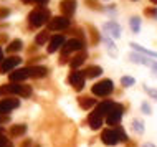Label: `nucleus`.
<instances>
[{
	"label": "nucleus",
	"instance_id": "f257e3e1",
	"mask_svg": "<svg viewBox=\"0 0 157 147\" xmlns=\"http://www.w3.org/2000/svg\"><path fill=\"white\" fill-rule=\"evenodd\" d=\"M50 10L45 7H36L35 10H32L28 13V25L32 28H36V27H41L45 25L46 22H50Z\"/></svg>",
	"mask_w": 157,
	"mask_h": 147
},
{
	"label": "nucleus",
	"instance_id": "f03ea898",
	"mask_svg": "<svg viewBox=\"0 0 157 147\" xmlns=\"http://www.w3.org/2000/svg\"><path fill=\"white\" fill-rule=\"evenodd\" d=\"M0 93H10L17 94L20 98H30L32 96V86L23 85V83H10V85H3L0 86Z\"/></svg>",
	"mask_w": 157,
	"mask_h": 147
},
{
	"label": "nucleus",
	"instance_id": "7ed1b4c3",
	"mask_svg": "<svg viewBox=\"0 0 157 147\" xmlns=\"http://www.w3.org/2000/svg\"><path fill=\"white\" fill-rule=\"evenodd\" d=\"M83 47H84V43H83L81 40H78V38L68 40L66 43H65V47L61 48V55H63V56H61L60 63H61V65H65L68 55H71V53H75V51H83Z\"/></svg>",
	"mask_w": 157,
	"mask_h": 147
},
{
	"label": "nucleus",
	"instance_id": "20e7f679",
	"mask_svg": "<svg viewBox=\"0 0 157 147\" xmlns=\"http://www.w3.org/2000/svg\"><path fill=\"white\" fill-rule=\"evenodd\" d=\"M91 91L94 96H99V98H106L114 91V83L111 79H103V81L96 83V85L91 86Z\"/></svg>",
	"mask_w": 157,
	"mask_h": 147
},
{
	"label": "nucleus",
	"instance_id": "39448f33",
	"mask_svg": "<svg viewBox=\"0 0 157 147\" xmlns=\"http://www.w3.org/2000/svg\"><path fill=\"white\" fill-rule=\"evenodd\" d=\"M70 27V20L66 17H53L48 23H46V28L50 32H60V30H65V28Z\"/></svg>",
	"mask_w": 157,
	"mask_h": 147
},
{
	"label": "nucleus",
	"instance_id": "423d86ee",
	"mask_svg": "<svg viewBox=\"0 0 157 147\" xmlns=\"http://www.w3.org/2000/svg\"><path fill=\"white\" fill-rule=\"evenodd\" d=\"M122 112H124V107H122V104L114 103L113 109L109 111V114L106 116V123H108L109 126L119 124V121H121V117H122Z\"/></svg>",
	"mask_w": 157,
	"mask_h": 147
},
{
	"label": "nucleus",
	"instance_id": "0eeeda50",
	"mask_svg": "<svg viewBox=\"0 0 157 147\" xmlns=\"http://www.w3.org/2000/svg\"><path fill=\"white\" fill-rule=\"evenodd\" d=\"M101 139H103V142L106 145H116L121 141V137H119L116 129H104L101 132Z\"/></svg>",
	"mask_w": 157,
	"mask_h": 147
},
{
	"label": "nucleus",
	"instance_id": "6e6552de",
	"mask_svg": "<svg viewBox=\"0 0 157 147\" xmlns=\"http://www.w3.org/2000/svg\"><path fill=\"white\" fill-rule=\"evenodd\" d=\"M68 83H70L76 91H81L84 88V74H83V71H73V73L68 76Z\"/></svg>",
	"mask_w": 157,
	"mask_h": 147
},
{
	"label": "nucleus",
	"instance_id": "1a4fd4ad",
	"mask_svg": "<svg viewBox=\"0 0 157 147\" xmlns=\"http://www.w3.org/2000/svg\"><path fill=\"white\" fill-rule=\"evenodd\" d=\"M18 106H20V101L18 99H12V98L2 99V101H0V114L8 116V112H12L13 109H17Z\"/></svg>",
	"mask_w": 157,
	"mask_h": 147
},
{
	"label": "nucleus",
	"instance_id": "9d476101",
	"mask_svg": "<svg viewBox=\"0 0 157 147\" xmlns=\"http://www.w3.org/2000/svg\"><path fill=\"white\" fill-rule=\"evenodd\" d=\"M60 8H61L63 17L70 18V17H73L75 12H76V0H61Z\"/></svg>",
	"mask_w": 157,
	"mask_h": 147
},
{
	"label": "nucleus",
	"instance_id": "9b49d317",
	"mask_svg": "<svg viewBox=\"0 0 157 147\" xmlns=\"http://www.w3.org/2000/svg\"><path fill=\"white\" fill-rule=\"evenodd\" d=\"M22 63V58L20 56H8L7 60H3L2 66H0V71L2 73H7V71H12L13 68H17V66Z\"/></svg>",
	"mask_w": 157,
	"mask_h": 147
},
{
	"label": "nucleus",
	"instance_id": "f8f14e48",
	"mask_svg": "<svg viewBox=\"0 0 157 147\" xmlns=\"http://www.w3.org/2000/svg\"><path fill=\"white\" fill-rule=\"evenodd\" d=\"M66 40L63 35H55L52 36V40H50V45H48V53H55L58 51V50H61L63 47H65Z\"/></svg>",
	"mask_w": 157,
	"mask_h": 147
},
{
	"label": "nucleus",
	"instance_id": "ddd939ff",
	"mask_svg": "<svg viewBox=\"0 0 157 147\" xmlns=\"http://www.w3.org/2000/svg\"><path fill=\"white\" fill-rule=\"evenodd\" d=\"M10 81L12 83H20V81H23V79H27V78H30V70L28 68H20V70H15L13 73H10Z\"/></svg>",
	"mask_w": 157,
	"mask_h": 147
},
{
	"label": "nucleus",
	"instance_id": "4468645a",
	"mask_svg": "<svg viewBox=\"0 0 157 147\" xmlns=\"http://www.w3.org/2000/svg\"><path fill=\"white\" fill-rule=\"evenodd\" d=\"M88 124H90V127L94 129V131L99 129L101 126H103V116H101L98 111H93L90 114V117H88Z\"/></svg>",
	"mask_w": 157,
	"mask_h": 147
},
{
	"label": "nucleus",
	"instance_id": "2eb2a0df",
	"mask_svg": "<svg viewBox=\"0 0 157 147\" xmlns=\"http://www.w3.org/2000/svg\"><path fill=\"white\" fill-rule=\"evenodd\" d=\"M103 28H104V32H108L111 36H114V38H119L121 36V27L116 22H106L103 25Z\"/></svg>",
	"mask_w": 157,
	"mask_h": 147
},
{
	"label": "nucleus",
	"instance_id": "dca6fc26",
	"mask_svg": "<svg viewBox=\"0 0 157 147\" xmlns=\"http://www.w3.org/2000/svg\"><path fill=\"white\" fill-rule=\"evenodd\" d=\"M131 61L132 63H137V65H146V66H154L155 65V60H147L146 56H142L141 53H131Z\"/></svg>",
	"mask_w": 157,
	"mask_h": 147
},
{
	"label": "nucleus",
	"instance_id": "f3484780",
	"mask_svg": "<svg viewBox=\"0 0 157 147\" xmlns=\"http://www.w3.org/2000/svg\"><path fill=\"white\" fill-rule=\"evenodd\" d=\"M30 76L32 78H45L48 74V68L46 66H30Z\"/></svg>",
	"mask_w": 157,
	"mask_h": 147
},
{
	"label": "nucleus",
	"instance_id": "a211bd4d",
	"mask_svg": "<svg viewBox=\"0 0 157 147\" xmlns=\"http://www.w3.org/2000/svg\"><path fill=\"white\" fill-rule=\"evenodd\" d=\"M113 106H114L113 101H103V103H99V104L96 106L94 111H98L101 116H108V114H109V111L113 109Z\"/></svg>",
	"mask_w": 157,
	"mask_h": 147
},
{
	"label": "nucleus",
	"instance_id": "6ab92c4d",
	"mask_svg": "<svg viewBox=\"0 0 157 147\" xmlns=\"http://www.w3.org/2000/svg\"><path fill=\"white\" fill-rule=\"evenodd\" d=\"M101 73H103V68H101V66H98V65L88 66V68L83 71L84 78H98V76H99Z\"/></svg>",
	"mask_w": 157,
	"mask_h": 147
},
{
	"label": "nucleus",
	"instance_id": "aec40b11",
	"mask_svg": "<svg viewBox=\"0 0 157 147\" xmlns=\"http://www.w3.org/2000/svg\"><path fill=\"white\" fill-rule=\"evenodd\" d=\"M86 56H88V53L84 51H79L78 55H76V56H73L71 58V61H70V66L71 68H78V66H81L83 63H84V60H86Z\"/></svg>",
	"mask_w": 157,
	"mask_h": 147
},
{
	"label": "nucleus",
	"instance_id": "412c9836",
	"mask_svg": "<svg viewBox=\"0 0 157 147\" xmlns=\"http://www.w3.org/2000/svg\"><path fill=\"white\" fill-rule=\"evenodd\" d=\"M131 47H132V50L136 53H141V55H146V56H152V58H157V51H152V50H147L141 47V45L137 43H131Z\"/></svg>",
	"mask_w": 157,
	"mask_h": 147
},
{
	"label": "nucleus",
	"instance_id": "4be33fe9",
	"mask_svg": "<svg viewBox=\"0 0 157 147\" xmlns=\"http://www.w3.org/2000/svg\"><path fill=\"white\" fill-rule=\"evenodd\" d=\"M78 103H79V107H81V109H90V107H93L96 104V99L81 96V98H78Z\"/></svg>",
	"mask_w": 157,
	"mask_h": 147
},
{
	"label": "nucleus",
	"instance_id": "5701e85b",
	"mask_svg": "<svg viewBox=\"0 0 157 147\" xmlns=\"http://www.w3.org/2000/svg\"><path fill=\"white\" fill-rule=\"evenodd\" d=\"M25 132H27V126L25 124H17V126H12L10 127V136H13V137H18Z\"/></svg>",
	"mask_w": 157,
	"mask_h": 147
},
{
	"label": "nucleus",
	"instance_id": "b1692460",
	"mask_svg": "<svg viewBox=\"0 0 157 147\" xmlns=\"http://www.w3.org/2000/svg\"><path fill=\"white\" fill-rule=\"evenodd\" d=\"M22 47H23L22 40H13L7 47V53H17V51H20V50H22Z\"/></svg>",
	"mask_w": 157,
	"mask_h": 147
},
{
	"label": "nucleus",
	"instance_id": "393cba45",
	"mask_svg": "<svg viewBox=\"0 0 157 147\" xmlns=\"http://www.w3.org/2000/svg\"><path fill=\"white\" fill-rule=\"evenodd\" d=\"M129 23H131V30L134 33H139V30H141V18L139 17H132L129 20Z\"/></svg>",
	"mask_w": 157,
	"mask_h": 147
},
{
	"label": "nucleus",
	"instance_id": "a878e982",
	"mask_svg": "<svg viewBox=\"0 0 157 147\" xmlns=\"http://www.w3.org/2000/svg\"><path fill=\"white\" fill-rule=\"evenodd\" d=\"M46 40H52V38H50V33H48V32H40V33L36 35V38H35L36 45H45Z\"/></svg>",
	"mask_w": 157,
	"mask_h": 147
},
{
	"label": "nucleus",
	"instance_id": "bb28decb",
	"mask_svg": "<svg viewBox=\"0 0 157 147\" xmlns=\"http://www.w3.org/2000/svg\"><path fill=\"white\" fill-rule=\"evenodd\" d=\"M132 131L136 134H142L144 132V123L141 119H132Z\"/></svg>",
	"mask_w": 157,
	"mask_h": 147
},
{
	"label": "nucleus",
	"instance_id": "cd10ccee",
	"mask_svg": "<svg viewBox=\"0 0 157 147\" xmlns=\"http://www.w3.org/2000/svg\"><path fill=\"white\" fill-rule=\"evenodd\" d=\"M104 43H106V47H108V50H109V53L111 55H114V56H117V50H116V47H114V43L109 38H104L103 40Z\"/></svg>",
	"mask_w": 157,
	"mask_h": 147
},
{
	"label": "nucleus",
	"instance_id": "c85d7f7f",
	"mask_svg": "<svg viewBox=\"0 0 157 147\" xmlns=\"http://www.w3.org/2000/svg\"><path fill=\"white\" fill-rule=\"evenodd\" d=\"M134 83H136V79H134L132 76H122V78H121V85H122V86H126V88L132 86Z\"/></svg>",
	"mask_w": 157,
	"mask_h": 147
},
{
	"label": "nucleus",
	"instance_id": "c756f323",
	"mask_svg": "<svg viewBox=\"0 0 157 147\" xmlns=\"http://www.w3.org/2000/svg\"><path fill=\"white\" fill-rule=\"evenodd\" d=\"M0 147H12V142L2 134V127H0Z\"/></svg>",
	"mask_w": 157,
	"mask_h": 147
},
{
	"label": "nucleus",
	"instance_id": "7c9ffc66",
	"mask_svg": "<svg viewBox=\"0 0 157 147\" xmlns=\"http://www.w3.org/2000/svg\"><path fill=\"white\" fill-rule=\"evenodd\" d=\"M90 32H91V36H93L91 43H93V45H96L98 41L101 40V38H99V35H98V32H96V28H94V27H90Z\"/></svg>",
	"mask_w": 157,
	"mask_h": 147
},
{
	"label": "nucleus",
	"instance_id": "2f4dec72",
	"mask_svg": "<svg viewBox=\"0 0 157 147\" xmlns=\"http://www.w3.org/2000/svg\"><path fill=\"white\" fill-rule=\"evenodd\" d=\"M23 3H38V5H46L50 0H22Z\"/></svg>",
	"mask_w": 157,
	"mask_h": 147
},
{
	"label": "nucleus",
	"instance_id": "473e14b6",
	"mask_svg": "<svg viewBox=\"0 0 157 147\" xmlns=\"http://www.w3.org/2000/svg\"><path fill=\"white\" fill-rule=\"evenodd\" d=\"M141 109H142L144 114H151V112H152V109H151V106H149V103H142V104H141Z\"/></svg>",
	"mask_w": 157,
	"mask_h": 147
},
{
	"label": "nucleus",
	"instance_id": "72a5a7b5",
	"mask_svg": "<svg viewBox=\"0 0 157 147\" xmlns=\"http://www.w3.org/2000/svg\"><path fill=\"white\" fill-rule=\"evenodd\" d=\"M144 89H146V93L151 96V98H154L157 99V89H151V88H147V86H144Z\"/></svg>",
	"mask_w": 157,
	"mask_h": 147
},
{
	"label": "nucleus",
	"instance_id": "f704fd0d",
	"mask_svg": "<svg viewBox=\"0 0 157 147\" xmlns=\"http://www.w3.org/2000/svg\"><path fill=\"white\" fill-rule=\"evenodd\" d=\"M116 131H117V134H119V137H121V141H127V134L124 132V129L122 127H116Z\"/></svg>",
	"mask_w": 157,
	"mask_h": 147
},
{
	"label": "nucleus",
	"instance_id": "c9c22d12",
	"mask_svg": "<svg viewBox=\"0 0 157 147\" xmlns=\"http://www.w3.org/2000/svg\"><path fill=\"white\" fill-rule=\"evenodd\" d=\"M8 121H10V117H8V116H3V114H0V126L7 124Z\"/></svg>",
	"mask_w": 157,
	"mask_h": 147
},
{
	"label": "nucleus",
	"instance_id": "e433bc0d",
	"mask_svg": "<svg viewBox=\"0 0 157 147\" xmlns=\"http://www.w3.org/2000/svg\"><path fill=\"white\" fill-rule=\"evenodd\" d=\"M155 12H157V8H147V10H146V15H147V17H155Z\"/></svg>",
	"mask_w": 157,
	"mask_h": 147
},
{
	"label": "nucleus",
	"instance_id": "4c0bfd02",
	"mask_svg": "<svg viewBox=\"0 0 157 147\" xmlns=\"http://www.w3.org/2000/svg\"><path fill=\"white\" fill-rule=\"evenodd\" d=\"M10 15V10H0V17H8Z\"/></svg>",
	"mask_w": 157,
	"mask_h": 147
},
{
	"label": "nucleus",
	"instance_id": "58836bf2",
	"mask_svg": "<svg viewBox=\"0 0 157 147\" xmlns=\"http://www.w3.org/2000/svg\"><path fill=\"white\" fill-rule=\"evenodd\" d=\"M3 60H5V58H3V50L0 48V63H3Z\"/></svg>",
	"mask_w": 157,
	"mask_h": 147
},
{
	"label": "nucleus",
	"instance_id": "ea45409f",
	"mask_svg": "<svg viewBox=\"0 0 157 147\" xmlns=\"http://www.w3.org/2000/svg\"><path fill=\"white\" fill-rule=\"evenodd\" d=\"M142 147H155L154 144H152V142H146V144H144Z\"/></svg>",
	"mask_w": 157,
	"mask_h": 147
},
{
	"label": "nucleus",
	"instance_id": "a19ab883",
	"mask_svg": "<svg viewBox=\"0 0 157 147\" xmlns=\"http://www.w3.org/2000/svg\"><path fill=\"white\" fill-rule=\"evenodd\" d=\"M152 70H157V61H155V65H154V66H152Z\"/></svg>",
	"mask_w": 157,
	"mask_h": 147
},
{
	"label": "nucleus",
	"instance_id": "79ce46f5",
	"mask_svg": "<svg viewBox=\"0 0 157 147\" xmlns=\"http://www.w3.org/2000/svg\"><path fill=\"white\" fill-rule=\"evenodd\" d=\"M151 3H155V5H157V0H151Z\"/></svg>",
	"mask_w": 157,
	"mask_h": 147
},
{
	"label": "nucleus",
	"instance_id": "37998d69",
	"mask_svg": "<svg viewBox=\"0 0 157 147\" xmlns=\"http://www.w3.org/2000/svg\"><path fill=\"white\" fill-rule=\"evenodd\" d=\"M154 18H155V20H157V12H155V17H154Z\"/></svg>",
	"mask_w": 157,
	"mask_h": 147
}]
</instances>
